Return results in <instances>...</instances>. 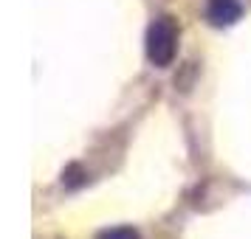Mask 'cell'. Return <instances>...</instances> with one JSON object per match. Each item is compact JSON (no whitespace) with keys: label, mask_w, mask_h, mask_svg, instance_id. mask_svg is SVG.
<instances>
[{"label":"cell","mask_w":251,"mask_h":239,"mask_svg":"<svg viewBox=\"0 0 251 239\" xmlns=\"http://www.w3.org/2000/svg\"><path fill=\"white\" fill-rule=\"evenodd\" d=\"M240 3L237 0H209V9H206V14H209V20L215 25H231L240 20Z\"/></svg>","instance_id":"cell-2"},{"label":"cell","mask_w":251,"mask_h":239,"mask_svg":"<svg viewBox=\"0 0 251 239\" xmlns=\"http://www.w3.org/2000/svg\"><path fill=\"white\" fill-rule=\"evenodd\" d=\"M96 239H141V237H138V231H133V228H107Z\"/></svg>","instance_id":"cell-3"},{"label":"cell","mask_w":251,"mask_h":239,"mask_svg":"<svg viewBox=\"0 0 251 239\" xmlns=\"http://www.w3.org/2000/svg\"><path fill=\"white\" fill-rule=\"evenodd\" d=\"M178 51V25L170 14H161L147 28V57L155 68H167Z\"/></svg>","instance_id":"cell-1"},{"label":"cell","mask_w":251,"mask_h":239,"mask_svg":"<svg viewBox=\"0 0 251 239\" xmlns=\"http://www.w3.org/2000/svg\"><path fill=\"white\" fill-rule=\"evenodd\" d=\"M82 180H85V174H82L79 166H68V169H65V174H62V183H65L68 189H76Z\"/></svg>","instance_id":"cell-4"}]
</instances>
